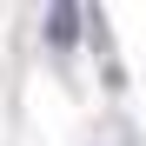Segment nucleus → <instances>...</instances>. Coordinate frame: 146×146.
Returning <instances> with one entry per match:
<instances>
[{
	"label": "nucleus",
	"instance_id": "1",
	"mask_svg": "<svg viewBox=\"0 0 146 146\" xmlns=\"http://www.w3.org/2000/svg\"><path fill=\"white\" fill-rule=\"evenodd\" d=\"M46 33H53V46L66 53V46H73V33H80V13H73V7H53V13H46Z\"/></svg>",
	"mask_w": 146,
	"mask_h": 146
}]
</instances>
